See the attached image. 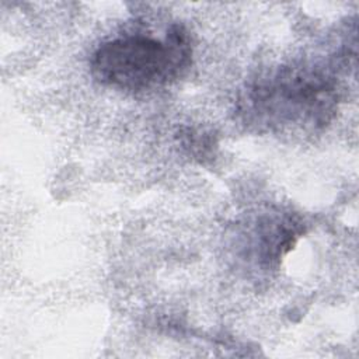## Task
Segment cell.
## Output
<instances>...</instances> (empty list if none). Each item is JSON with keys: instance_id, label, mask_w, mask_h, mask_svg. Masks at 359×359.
I'll list each match as a JSON object with an SVG mask.
<instances>
[{"instance_id": "cell-1", "label": "cell", "mask_w": 359, "mask_h": 359, "mask_svg": "<svg viewBox=\"0 0 359 359\" xmlns=\"http://www.w3.org/2000/svg\"><path fill=\"white\" fill-rule=\"evenodd\" d=\"M191 35L171 24L164 38L128 34L102 42L93 53V77L104 86L125 91H146L178 80L191 66Z\"/></svg>"}, {"instance_id": "cell-2", "label": "cell", "mask_w": 359, "mask_h": 359, "mask_svg": "<svg viewBox=\"0 0 359 359\" xmlns=\"http://www.w3.org/2000/svg\"><path fill=\"white\" fill-rule=\"evenodd\" d=\"M244 114L268 128H321L338 105L337 83L311 69H285L254 84L244 98Z\"/></svg>"}]
</instances>
